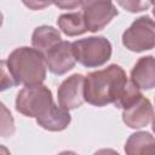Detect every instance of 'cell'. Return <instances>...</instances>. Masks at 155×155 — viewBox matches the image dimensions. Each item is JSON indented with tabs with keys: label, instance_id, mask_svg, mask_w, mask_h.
Wrapping results in <instances>:
<instances>
[{
	"label": "cell",
	"instance_id": "cell-18",
	"mask_svg": "<svg viewBox=\"0 0 155 155\" xmlns=\"http://www.w3.org/2000/svg\"><path fill=\"white\" fill-rule=\"evenodd\" d=\"M61 10H75L82 6V0H52Z\"/></svg>",
	"mask_w": 155,
	"mask_h": 155
},
{
	"label": "cell",
	"instance_id": "cell-16",
	"mask_svg": "<svg viewBox=\"0 0 155 155\" xmlns=\"http://www.w3.org/2000/svg\"><path fill=\"white\" fill-rule=\"evenodd\" d=\"M120 7H122L124 10L131 12V13H137V12H142L149 8L150 0H115Z\"/></svg>",
	"mask_w": 155,
	"mask_h": 155
},
{
	"label": "cell",
	"instance_id": "cell-2",
	"mask_svg": "<svg viewBox=\"0 0 155 155\" xmlns=\"http://www.w3.org/2000/svg\"><path fill=\"white\" fill-rule=\"evenodd\" d=\"M6 65L17 85L31 86L42 84L46 79V54L35 47L22 46L15 48L6 59Z\"/></svg>",
	"mask_w": 155,
	"mask_h": 155
},
{
	"label": "cell",
	"instance_id": "cell-21",
	"mask_svg": "<svg viewBox=\"0 0 155 155\" xmlns=\"http://www.w3.org/2000/svg\"><path fill=\"white\" fill-rule=\"evenodd\" d=\"M150 4H153L155 6V0H150Z\"/></svg>",
	"mask_w": 155,
	"mask_h": 155
},
{
	"label": "cell",
	"instance_id": "cell-8",
	"mask_svg": "<svg viewBox=\"0 0 155 155\" xmlns=\"http://www.w3.org/2000/svg\"><path fill=\"white\" fill-rule=\"evenodd\" d=\"M154 116L151 102L143 94L122 109V121L130 128H142L150 124Z\"/></svg>",
	"mask_w": 155,
	"mask_h": 155
},
{
	"label": "cell",
	"instance_id": "cell-4",
	"mask_svg": "<svg viewBox=\"0 0 155 155\" xmlns=\"http://www.w3.org/2000/svg\"><path fill=\"white\" fill-rule=\"evenodd\" d=\"M71 45L76 62L86 68L102 67L110 59L113 52L110 41L104 36H88L76 40Z\"/></svg>",
	"mask_w": 155,
	"mask_h": 155
},
{
	"label": "cell",
	"instance_id": "cell-22",
	"mask_svg": "<svg viewBox=\"0 0 155 155\" xmlns=\"http://www.w3.org/2000/svg\"><path fill=\"white\" fill-rule=\"evenodd\" d=\"M153 15L155 16V6H154V8H153Z\"/></svg>",
	"mask_w": 155,
	"mask_h": 155
},
{
	"label": "cell",
	"instance_id": "cell-12",
	"mask_svg": "<svg viewBox=\"0 0 155 155\" xmlns=\"http://www.w3.org/2000/svg\"><path fill=\"white\" fill-rule=\"evenodd\" d=\"M61 33L51 25L36 27L31 35V45L45 54L58 42H61Z\"/></svg>",
	"mask_w": 155,
	"mask_h": 155
},
{
	"label": "cell",
	"instance_id": "cell-9",
	"mask_svg": "<svg viewBox=\"0 0 155 155\" xmlns=\"http://www.w3.org/2000/svg\"><path fill=\"white\" fill-rule=\"evenodd\" d=\"M48 70L54 75H63L75 67L76 58L73 45L69 41H61L46 53Z\"/></svg>",
	"mask_w": 155,
	"mask_h": 155
},
{
	"label": "cell",
	"instance_id": "cell-6",
	"mask_svg": "<svg viewBox=\"0 0 155 155\" xmlns=\"http://www.w3.org/2000/svg\"><path fill=\"white\" fill-rule=\"evenodd\" d=\"M82 13L88 31L97 33L104 29L119 11L113 0H82Z\"/></svg>",
	"mask_w": 155,
	"mask_h": 155
},
{
	"label": "cell",
	"instance_id": "cell-10",
	"mask_svg": "<svg viewBox=\"0 0 155 155\" xmlns=\"http://www.w3.org/2000/svg\"><path fill=\"white\" fill-rule=\"evenodd\" d=\"M131 81L140 90L155 87V57H140L131 70Z\"/></svg>",
	"mask_w": 155,
	"mask_h": 155
},
{
	"label": "cell",
	"instance_id": "cell-11",
	"mask_svg": "<svg viewBox=\"0 0 155 155\" xmlns=\"http://www.w3.org/2000/svg\"><path fill=\"white\" fill-rule=\"evenodd\" d=\"M71 122V116L69 110L62 108L61 105L53 104V107L42 116L36 117V124L44 130L51 132H59L65 130Z\"/></svg>",
	"mask_w": 155,
	"mask_h": 155
},
{
	"label": "cell",
	"instance_id": "cell-5",
	"mask_svg": "<svg viewBox=\"0 0 155 155\" xmlns=\"http://www.w3.org/2000/svg\"><path fill=\"white\" fill-rule=\"evenodd\" d=\"M122 45L132 52L155 48V21L149 16L136 18L122 34Z\"/></svg>",
	"mask_w": 155,
	"mask_h": 155
},
{
	"label": "cell",
	"instance_id": "cell-13",
	"mask_svg": "<svg viewBox=\"0 0 155 155\" xmlns=\"http://www.w3.org/2000/svg\"><path fill=\"white\" fill-rule=\"evenodd\" d=\"M125 153L128 155L155 154V138L145 131L134 132L126 140Z\"/></svg>",
	"mask_w": 155,
	"mask_h": 155
},
{
	"label": "cell",
	"instance_id": "cell-19",
	"mask_svg": "<svg viewBox=\"0 0 155 155\" xmlns=\"http://www.w3.org/2000/svg\"><path fill=\"white\" fill-rule=\"evenodd\" d=\"M24 6H27L30 10H44L48 7L51 4H53L52 0H22Z\"/></svg>",
	"mask_w": 155,
	"mask_h": 155
},
{
	"label": "cell",
	"instance_id": "cell-1",
	"mask_svg": "<svg viewBox=\"0 0 155 155\" xmlns=\"http://www.w3.org/2000/svg\"><path fill=\"white\" fill-rule=\"evenodd\" d=\"M127 82L125 70L117 64L91 71L85 79V101L94 107L115 104L125 92Z\"/></svg>",
	"mask_w": 155,
	"mask_h": 155
},
{
	"label": "cell",
	"instance_id": "cell-14",
	"mask_svg": "<svg viewBox=\"0 0 155 155\" xmlns=\"http://www.w3.org/2000/svg\"><path fill=\"white\" fill-rule=\"evenodd\" d=\"M57 25L61 29V31L67 36L82 35L88 30L82 11L61 15L57 19Z\"/></svg>",
	"mask_w": 155,
	"mask_h": 155
},
{
	"label": "cell",
	"instance_id": "cell-20",
	"mask_svg": "<svg viewBox=\"0 0 155 155\" xmlns=\"http://www.w3.org/2000/svg\"><path fill=\"white\" fill-rule=\"evenodd\" d=\"M151 128H153V132L155 133V114H154L153 120H151Z\"/></svg>",
	"mask_w": 155,
	"mask_h": 155
},
{
	"label": "cell",
	"instance_id": "cell-17",
	"mask_svg": "<svg viewBox=\"0 0 155 155\" xmlns=\"http://www.w3.org/2000/svg\"><path fill=\"white\" fill-rule=\"evenodd\" d=\"M13 86H17V84L6 65V59H4L1 61V91H5L6 88Z\"/></svg>",
	"mask_w": 155,
	"mask_h": 155
},
{
	"label": "cell",
	"instance_id": "cell-3",
	"mask_svg": "<svg viewBox=\"0 0 155 155\" xmlns=\"http://www.w3.org/2000/svg\"><path fill=\"white\" fill-rule=\"evenodd\" d=\"M51 90L42 85L24 86L16 97V110L28 117H40L53 107Z\"/></svg>",
	"mask_w": 155,
	"mask_h": 155
},
{
	"label": "cell",
	"instance_id": "cell-15",
	"mask_svg": "<svg viewBox=\"0 0 155 155\" xmlns=\"http://www.w3.org/2000/svg\"><path fill=\"white\" fill-rule=\"evenodd\" d=\"M1 113H2V116H1V131H0V133H1V137L8 138L15 133L13 117L4 103H1Z\"/></svg>",
	"mask_w": 155,
	"mask_h": 155
},
{
	"label": "cell",
	"instance_id": "cell-7",
	"mask_svg": "<svg viewBox=\"0 0 155 155\" xmlns=\"http://www.w3.org/2000/svg\"><path fill=\"white\" fill-rule=\"evenodd\" d=\"M85 79L82 74H73L64 79L58 90H57V99L58 104L67 109L73 110L84 104L85 101Z\"/></svg>",
	"mask_w": 155,
	"mask_h": 155
}]
</instances>
